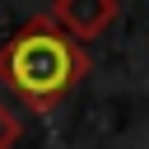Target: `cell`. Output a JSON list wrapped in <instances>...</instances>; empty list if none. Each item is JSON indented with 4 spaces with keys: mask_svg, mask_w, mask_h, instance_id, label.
<instances>
[{
    "mask_svg": "<svg viewBox=\"0 0 149 149\" xmlns=\"http://www.w3.org/2000/svg\"><path fill=\"white\" fill-rule=\"evenodd\" d=\"M88 74V51L42 14L19 23L14 37L0 42V88H9L28 112H56Z\"/></svg>",
    "mask_w": 149,
    "mask_h": 149,
    "instance_id": "obj_1",
    "label": "cell"
},
{
    "mask_svg": "<svg viewBox=\"0 0 149 149\" xmlns=\"http://www.w3.org/2000/svg\"><path fill=\"white\" fill-rule=\"evenodd\" d=\"M116 14H121L116 0H56V5L47 9V19H51L56 28H65L79 47H84L88 37H102Z\"/></svg>",
    "mask_w": 149,
    "mask_h": 149,
    "instance_id": "obj_2",
    "label": "cell"
},
{
    "mask_svg": "<svg viewBox=\"0 0 149 149\" xmlns=\"http://www.w3.org/2000/svg\"><path fill=\"white\" fill-rule=\"evenodd\" d=\"M19 135H23V121H19V112L0 98V149H14Z\"/></svg>",
    "mask_w": 149,
    "mask_h": 149,
    "instance_id": "obj_3",
    "label": "cell"
}]
</instances>
